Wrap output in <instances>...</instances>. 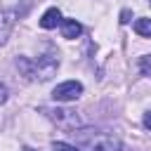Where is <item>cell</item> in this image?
<instances>
[{"label": "cell", "instance_id": "14", "mask_svg": "<svg viewBox=\"0 0 151 151\" xmlns=\"http://www.w3.org/2000/svg\"><path fill=\"white\" fill-rule=\"evenodd\" d=\"M21 151H35V149H28V146H24V149H21Z\"/></svg>", "mask_w": 151, "mask_h": 151}, {"label": "cell", "instance_id": "13", "mask_svg": "<svg viewBox=\"0 0 151 151\" xmlns=\"http://www.w3.org/2000/svg\"><path fill=\"white\" fill-rule=\"evenodd\" d=\"M130 21V9H123V14H120V24H127Z\"/></svg>", "mask_w": 151, "mask_h": 151}, {"label": "cell", "instance_id": "10", "mask_svg": "<svg viewBox=\"0 0 151 151\" xmlns=\"http://www.w3.org/2000/svg\"><path fill=\"white\" fill-rule=\"evenodd\" d=\"M52 149H54V151H80V149H76V146H71V144H66V142H54Z\"/></svg>", "mask_w": 151, "mask_h": 151}, {"label": "cell", "instance_id": "5", "mask_svg": "<svg viewBox=\"0 0 151 151\" xmlns=\"http://www.w3.org/2000/svg\"><path fill=\"white\" fill-rule=\"evenodd\" d=\"M80 33H83V24L80 21H76V19H61V35L66 40H76V38H80Z\"/></svg>", "mask_w": 151, "mask_h": 151}, {"label": "cell", "instance_id": "8", "mask_svg": "<svg viewBox=\"0 0 151 151\" xmlns=\"http://www.w3.org/2000/svg\"><path fill=\"white\" fill-rule=\"evenodd\" d=\"M134 33L142 35V38H151V19H146V17L137 19L134 21Z\"/></svg>", "mask_w": 151, "mask_h": 151}, {"label": "cell", "instance_id": "15", "mask_svg": "<svg viewBox=\"0 0 151 151\" xmlns=\"http://www.w3.org/2000/svg\"><path fill=\"white\" fill-rule=\"evenodd\" d=\"M149 2H151V0H149Z\"/></svg>", "mask_w": 151, "mask_h": 151}, {"label": "cell", "instance_id": "12", "mask_svg": "<svg viewBox=\"0 0 151 151\" xmlns=\"http://www.w3.org/2000/svg\"><path fill=\"white\" fill-rule=\"evenodd\" d=\"M5 101H7V87L0 83V104H5Z\"/></svg>", "mask_w": 151, "mask_h": 151}, {"label": "cell", "instance_id": "1", "mask_svg": "<svg viewBox=\"0 0 151 151\" xmlns=\"http://www.w3.org/2000/svg\"><path fill=\"white\" fill-rule=\"evenodd\" d=\"M17 68L24 73V78L45 83V80H50V78L59 71V54H57V52H47V54H42V57H38V59L19 57V59H17Z\"/></svg>", "mask_w": 151, "mask_h": 151}, {"label": "cell", "instance_id": "11", "mask_svg": "<svg viewBox=\"0 0 151 151\" xmlns=\"http://www.w3.org/2000/svg\"><path fill=\"white\" fill-rule=\"evenodd\" d=\"M142 123H144V127H146V130H151V111H146V113H144V120H142Z\"/></svg>", "mask_w": 151, "mask_h": 151}, {"label": "cell", "instance_id": "7", "mask_svg": "<svg viewBox=\"0 0 151 151\" xmlns=\"http://www.w3.org/2000/svg\"><path fill=\"white\" fill-rule=\"evenodd\" d=\"M92 151H120V139L118 137H99L92 146Z\"/></svg>", "mask_w": 151, "mask_h": 151}, {"label": "cell", "instance_id": "3", "mask_svg": "<svg viewBox=\"0 0 151 151\" xmlns=\"http://www.w3.org/2000/svg\"><path fill=\"white\" fill-rule=\"evenodd\" d=\"M83 94V83L78 80H66V83H59L54 90H52V99L54 101H76L78 97Z\"/></svg>", "mask_w": 151, "mask_h": 151}, {"label": "cell", "instance_id": "6", "mask_svg": "<svg viewBox=\"0 0 151 151\" xmlns=\"http://www.w3.org/2000/svg\"><path fill=\"white\" fill-rule=\"evenodd\" d=\"M57 26H61V12H59L57 7H50V9L40 17V28L50 31V28H57Z\"/></svg>", "mask_w": 151, "mask_h": 151}, {"label": "cell", "instance_id": "2", "mask_svg": "<svg viewBox=\"0 0 151 151\" xmlns=\"http://www.w3.org/2000/svg\"><path fill=\"white\" fill-rule=\"evenodd\" d=\"M40 111H42L52 123H57V125L64 127V130H73V127L80 125V118H78L73 111H66V109H52V106H40Z\"/></svg>", "mask_w": 151, "mask_h": 151}, {"label": "cell", "instance_id": "9", "mask_svg": "<svg viewBox=\"0 0 151 151\" xmlns=\"http://www.w3.org/2000/svg\"><path fill=\"white\" fill-rule=\"evenodd\" d=\"M139 73L146 76V78H151V54L139 57Z\"/></svg>", "mask_w": 151, "mask_h": 151}, {"label": "cell", "instance_id": "4", "mask_svg": "<svg viewBox=\"0 0 151 151\" xmlns=\"http://www.w3.org/2000/svg\"><path fill=\"white\" fill-rule=\"evenodd\" d=\"M14 24H17V14H14V9H0V47L7 42V38H9Z\"/></svg>", "mask_w": 151, "mask_h": 151}]
</instances>
